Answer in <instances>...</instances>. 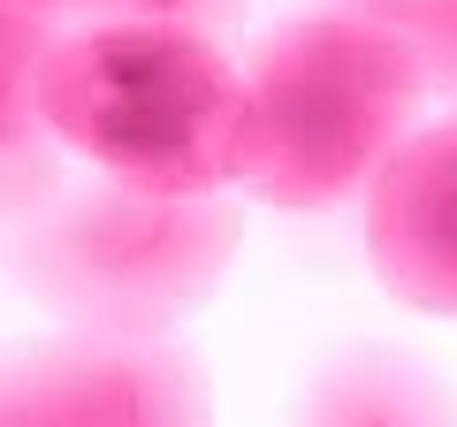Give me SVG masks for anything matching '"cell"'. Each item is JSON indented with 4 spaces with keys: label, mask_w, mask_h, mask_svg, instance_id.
<instances>
[{
    "label": "cell",
    "mask_w": 457,
    "mask_h": 427,
    "mask_svg": "<svg viewBox=\"0 0 457 427\" xmlns=\"http://www.w3.org/2000/svg\"><path fill=\"white\" fill-rule=\"evenodd\" d=\"M245 92H252V153L237 191L282 214H328L343 198L374 191L381 168L411 146L427 77L381 23L320 0L252 38Z\"/></svg>",
    "instance_id": "7a4b0ae2"
},
{
    "label": "cell",
    "mask_w": 457,
    "mask_h": 427,
    "mask_svg": "<svg viewBox=\"0 0 457 427\" xmlns=\"http://www.w3.org/2000/svg\"><path fill=\"white\" fill-rule=\"evenodd\" d=\"M0 427H213L176 336H54L0 359Z\"/></svg>",
    "instance_id": "277c9868"
},
{
    "label": "cell",
    "mask_w": 457,
    "mask_h": 427,
    "mask_svg": "<svg viewBox=\"0 0 457 427\" xmlns=\"http://www.w3.org/2000/svg\"><path fill=\"white\" fill-rule=\"evenodd\" d=\"M328 8H351V16L381 23L420 62L427 92L457 99V0H328Z\"/></svg>",
    "instance_id": "ba28073f"
},
{
    "label": "cell",
    "mask_w": 457,
    "mask_h": 427,
    "mask_svg": "<svg viewBox=\"0 0 457 427\" xmlns=\"http://www.w3.org/2000/svg\"><path fill=\"white\" fill-rule=\"evenodd\" d=\"M23 16L54 23V31H84V23H183V31H237L245 0H8Z\"/></svg>",
    "instance_id": "9c48e42d"
},
{
    "label": "cell",
    "mask_w": 457,
    "mask_h": 427,
    "mask_svg": "<svg viewBox=\"0 0 457 427\" xmlns=\"http://www.w3.org/2000/svg\"><path fill=\"white\" fill-rule=\"evenodd\" d=\"M46 122L92 176L145 198H228L252 153V92L221 38L183 23H84L46 54Z\"/></svg>",
    "instance_id": "6da1fadb"
},
{
    "label": "cell",
    "mask_w": 457,
    "mask_h": 427,
    "mask_svg": "<svg viewBox=\"0 0 457 427\" xmlns=\"http://www.w3.org/2000/svg\"><path fill=\"white\" fill-rule=\"evenodd\" d=\"M245 245L237 198H145L122 183H62L8 222V267L77 336H168L221 290Z\"/></svg>",
    "instance_id": "3957f363"
},
{
    "label": "cell",
    "mask_w": 457,
    "mask_h": 427,
    "mask_svg": "<svg viewBox=\"0 0 457 427\" xmlns=\"http://www.w3.org/2000/svg\"><path fill=\"white\" fill-rule=\"evenodd\" d=\"M290 427H457L450 389L404 351H343L305 381Z\"/></svg>",
    "instance_id": "52a82bcc"
},
{
    "label": "cell",
    "mask_w": 457,
    "mask_h": 427,
    "mask_svg": "<svg viewBox=\"0 0 457 427\" xmlns=\"http://www.w3.org/2000/svg\"><path fill=\"white\" fill-rule=\"evenodd\" d=\"M54 23L23 16L0 0V222H23L31 206H46L62 191V138L46 122V99H38V77H46L54 54Z\"/></svg>",
    "instance_id": "8992f818"
},
{
    "label": "cell",
    "mask_w": 457,
    "mask_h": 427,
    "mask_svg": "<svg viewBox=\"0 0 457 427\" xmlns=\"http://www.w3.org/2000/svg\"><path fill=\"white\" fill-rule=\"evenodd\" d=\"M366 260L396 306L457 321V115L411 130L366 191Z\"/></svg>",
    "instance_id": "5b68a950"
}]
</instances>
